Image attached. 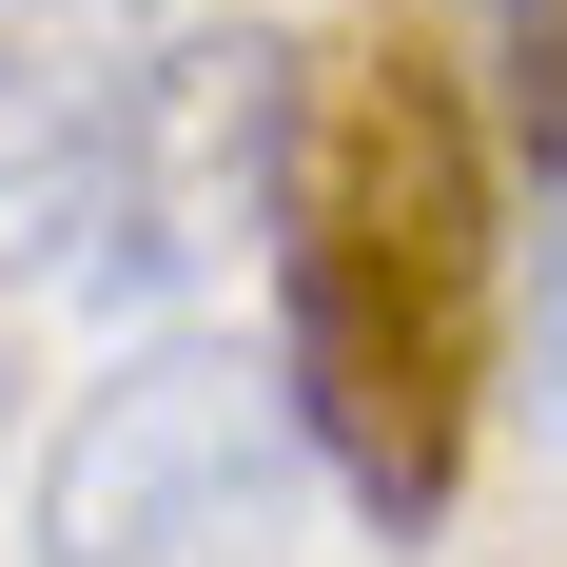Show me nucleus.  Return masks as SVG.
Listing matches in <instances>:
<instances>
[{"mask_svg": "<svg viewBox=\"0 0 567 567\" xmlns=\"http://www.w3.org/2000/svg\"><path fill=\"white\" fill-rule=\"evenodd\" d=\"M548 411H567V157H548Z\"/></svg>", "mask_w": 567, "mask_h": 567, "instance_id": "423d86ee", "label": "nucleus"}, {"mask_svg": "<svg viewBox=\"0 0 567 567\" xmlns=\"http://www.w3.org/2000/svg\"><path fill=\"white\" fill-rule=\"evenodd\" d=\"M293 99H313V40H275V20L176 40L157 79H137V117L59 176L40 293L59 313H196L235 255H275V216H293Z\"/></svg>", "mask_w": 567, "mask_h": 567, "instance_id": "f03ea898", "label": "nucleus"}, {"mask_svg": "<svg viewBox=\"0 0 567 567\" xmlns=\"http://www.w3.org/2000/svg\"><path fill=\"white\" fill-rule=\"evenodd\" d=\"M176 59V0H0V196H59L137 79Z\"/></svg>", "mask_w": 567, "mask_h": 567, "instance_id": "20e7f679", "label": "nucleus"}, {"mask_svg": "<svg viewBox=\"0 0 567 567\" xmlns=\"http://www.w3.org/2000/svg\"><path fill=\"white\" fill-rule=\"evenodd\" d=\"M313 451V392H293V352L255 333H196L176 313L157 352H117L79 431L40 451V567H196L216 528H255Z\"/></svg>", "mask_w": 567, "mask_h": 567, "instance_id": "7ed1b4c3", "label": "nucleus"}, {"mask_svg": "<svg viewBox=\"0 0 567 567\" xmlns=\"http://www.w3.org/2000/svg\"><path fill=\"white\" fill-rule=\"evenodd\" d=\"M275 293H293L275 352L313 392V470L352 489V528L372 548L451 528L470 431H489V352H509V196H489V117H470L431 20L313 40Z\"/></svg>", "mask_w": 567, "mask_h": 567, "instance_id": "f257e3e1", "label": "nucleus"}, {"mask_svg": "<svg viewBox=\"0 0 567 567\" xmlns=\"http://www.w3.org/2000/svg\"><path fill=\"white\" fill-rule=\"evenodd\" d=\"M489 20H509V137L567 157V0H489Z\"/></svg>", "mask_w": 567, "mask_h": 567, "instance_id": "39448f33", "label": "nucleus"}]
</instances>
